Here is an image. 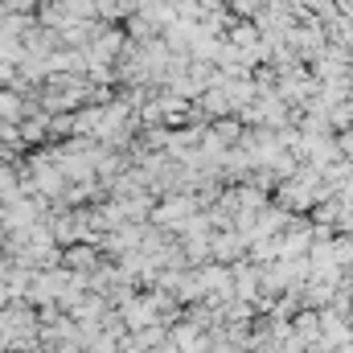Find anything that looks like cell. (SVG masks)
Wrapping results in <instances>:
<instances>
[{
    "label": "cell",
    "mask_w": 353,
    "mask_h": 353,
    "mask_svg": "<svg viewBox=\"0 0 353 353\" xmlns=\"http://www.w3.org/2000/svg\"><path fill=\"white\" fill-rule=\"evenodd\" d=\"M0 119H21V99L0 90Z\"/></svg>",
    "instance_id": "6da1fadb"
}]
</instances>
